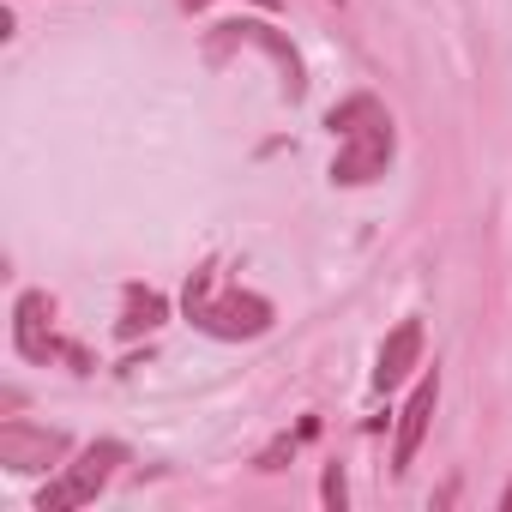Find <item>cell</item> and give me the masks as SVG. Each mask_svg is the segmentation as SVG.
I'll return each mask as SVG.
<instances>
[{
  "mask_svg": "<svg viewBox=\"0 0 512 512\" xmlns=\"http://www.w3.org/2000/svg\"><path fill=\"white\" fill-rule=\"evenodd\" d=\"M302 440V434H296ZM296 440H272L266 452H260V470H284V458H296Z\"/></svg>",
  "mask_w": 512,
  "mask_h": 512,
  "instance_id": "12",
  "label": "cell"
},
{
  "mask_svg": "<svg viewBox=\"0 0 512 512\" xmlns=\"http://www.w3.org/2000/svg\"><path fill=\"white\" fill-rule=\"evenodd\" d=\"M181 7H211V0H181Z\"/></svg>",
  "mask_w": 512,
  "mask_h": 512,
  "instance_id": "14",
  "label": "cell"
},
{
  "mask_svg": "<svg viewBox=\"0 0 512 512\" xmlns=\"http://www.w3.org/2000/svg\"><path fill=\"white\" fill-rule=\"evenodd\" d=\"M368 115H380V97H350V103H338V109L326 115V127L344 139V133H350V127H362Z\"/></svg>",
  "mask_w": 512,
  "mask_h": 512,
  "instance_id": "10",
  "label": "cell"
},
{
  "mask_svg": "<svg viewBox=\"0 0 512 512\" xmlns=\"http://www.w3.org/2000/svg\"><path fill=\"white\" fill-rule=\"evenodd\" d=\"M500 512H512V482H506V494H500Z\"/></svg>",
  "mask_w": 512,
  "mask_h": 512,
  "instance_id": "13",
  "label": "cell"
},
{
  "mask_svg": "<svg viewBox=\"0 0 512 512\" xmlns=\"http://www.w3.org/2000/svg\"><path fill=\"white\" fill-rule=\"evenodd\" d=\"M392 115L380 109V115H368L362 127H350L344 139H338V157H332V181L338 187H362V181H374V175H386V163H392Z\"/></svg>",
  "mask_w": 512,
  "mask_h": 512,
  "instance_id": "3",
  "label": "cell"
},
{
  "mask_svg": "<svg viewBox=\"0 0 512 512\" xmlns=\"http://www.w3.org/2000/svg\"><path fill=\"white\" fill-rule=\"evenodd\" d=\"M49 296L43 290H25L19 296V308H13V350L25 356V362H55L67 344L55 338V326H49Z\"/></svg>",
  "mask_w": 512,
  "mask_h": 512,
  "instance_id": "6",
  "label": "cell"
},
{
  "mask_svg": "<svg viewBox=\"0 0 512 512\" xmlns=\"http://www.w3.org/2000/svg\"><path fill=\"white\" fill-rule=\"evenodd\" d=\"M115 464H127V446L121 440H97V446H85L43 494H37V512H73V506H91L103 488H109V476H115Z\"/></svg>",
  "mask_w": 512,
  "mask_h": 512,
  "instance_id": "2",
  "label": "cell"
},
{
  "mask_svg": "<svg viewBox=\"0 0 512 512\" xmlns=\"http://www.w3.org/2000/svg\"><path fill=\"white\" fill-rule=\"evenodd\" d=\"M163 320H169V302H163L157 290H139V284H133V290H127V314L115 320V332H121V338H139V332H157Z\"/></svg>",
  "mask_w": 512,
  "mask_h": 512,
  "instance_id": "9",
  "label": "cell"
},
{
  "mask_svg": "<svg viewBox=\"0 0 512 512\" xmlns=\"http://www.w3.org/2000/svg\"><path fill=\"white\" fill-rule=\"evenodd\" d=\"M67 458V434L61 428H37V422H0V464L19 470V476H37L49 464Z\"/></svg>",
  "mask_w": 512,
  "mask_h": 512,
  "instance_id": "4",
  "label": "cell"
},
{
  "mask_svg": "<svg viewBox=\"0 0 512 512\" xmlns=\"http://www.w3.org/2000/svg\"><path fill=\"white\" fill-rule=\"evenodd\" d=\"M320 494H326V506H332V512H344V500H350V488H344V464H326Z\"/></svg>",
  "mask_w": 512,
  "mask_h": 512,
  "instance_id": "11",
  "label": "cell"
},
{
  "mask_svg": "<svg viewBox=\"0 0 512 512\" xmlns=\"http://www.w3.org/2000/svg\"><path fill=\"white\" fill-rule=\"evenodd\" d=\"M223 43H260L278 67H284V91L290 97H302L308 91V79H302V61H296V49L278 37V31H266V25H247V19H235V25H223Z\"/></svg>",
  "mask_w": 512,
  "mask_h": 512,
  "instance_id": "8",
  "label": "cell"
},
{
  "mask_svg": "<svg viewBox=\"0 0 512 512\" xmlns=\"http://www.w3.org/2000/svg\"><path fill=\"white\" fill-rule=\"evenodd\" d=\"M181 308H187V320H193L199 332L229 338V344L266 338V332H272V302H266V296H253V290H217V296H211V272H193Z\"/></svg>",
  "mask_w": 512,
  "mask_h": 512,
  "instance_id": "1",
  "label": "cell"
},
{
  "mask_svg": "<svg viewBox=\"0 0 512 512\" xmlns=\"http://www.w3.org/2000/svg\"><path fill=\"white\" fill-rule=\"evenodd\" d=\"M416 362H422V320H398V326H392V338L380 344V362H374V386H380V392L404 386V380L416 374Z\"/></svg>",
  "mask_w": 512,
  "mask_h": 512,
  "instance_id": "7",
  "label": "cell"
},
{
  "mask_svg": "<svg viewBox=\"0 0 512 512\" xmlns=\"http://www.w3.org/2000/svg\"><path fill=\"white\" fill-rule=\"evenodd\" d=\"M260 7H278V0H260Z\"/></svg>",
  "mask_w": 512,
  "mask_h": 512,
  "instance_id": "15",
  "label": "cell"
},
{
  "mask_svg": "<svg viewBox=\"0 0 512 512\" xmlns=\"http://www.w3.org/2000/svg\"><path fill=\"white\" fill-rule=\"evenodd\" d=\"M434 404H440V374L428 368V374L416 380L410 404L398 410V440H392V476H404V470L416 464V452H422V440H428V422H434Z\"/></svg>",
  "mask_w": 512,
  "mask_h": 512,
  "instance_id": "5",
  "label": "cell"
}]
</instances>
